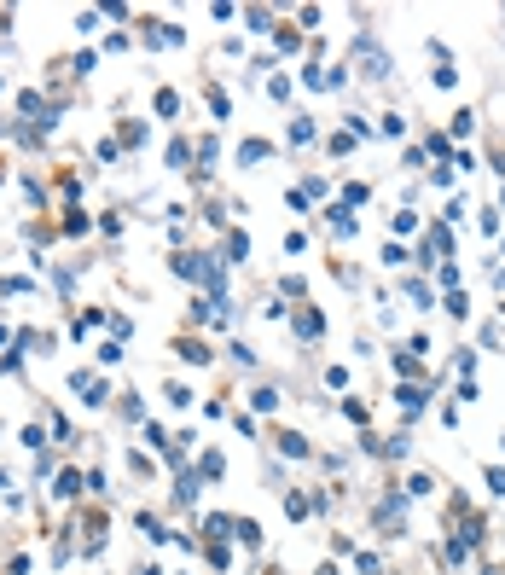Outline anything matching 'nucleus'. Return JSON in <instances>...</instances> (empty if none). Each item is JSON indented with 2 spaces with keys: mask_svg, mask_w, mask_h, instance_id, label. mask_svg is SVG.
Returning <instances> with one entry per match:
<instances>
[{
  "mask_svg": "<svg viewBox=\"0 0 505 575\" xmlns=\"http://www.w3.org/2000/svg\"><path fill=\"white\" fill-rule=\"evenodd\" d=\"M238 540H244V546H262V529H256V523L244 517V523H238Z\"/></svg>",
  "mask_w": 505,
  "mask_h": 575,
  "instance_id": "6",
  "label": "nucleus"
},
{
  "mask_svg": "<svg viewBox=\"0 0 505 575\" xmlns=\"http://www.w3.org/2000/svg\"><path fill=\"white\" fill-rule=\"evenodd\" d=\"M140 575H157V569H140Z\"/></svg>",
  "mask_w": 505,
  "mask_h": 575,
  "instance_id": "8",
  "label": "nucleus"
},
{
  "mask_svg": "<svg viewBox=\"0 0 505 575\" xmlns=\"http://www.w3.org/2000/svg\"><path fill=\"white\" fill-rule=\"evenodd\" d=\"M174 500H181V505H192V500H198V476H192V471L181 476V483H174Z\"/></svg>",
  "mask_w": 505,
  "mask_h": 575,
  "instance_id": "3",
  "label": "nucleus"
},
{
  "mask_svg": "<svg viewBox=\"0 0 505 575\" xmlns=\"http://www.w3.org/2000/svg\"><path fill=\"white\" fill-rule=\"evenodd\" d=\"M279 442H285V453H290V459H302V453H308V442H302V436H297V430H285V436H279Z\"/></svg>",
  "mask_w": 505,
  "mask_h": 575,
  "instance_id": "5",
  "label": "nucleus"
},
{
  "mask_svg": "<svg viewBox=\"0 0 505 575\" xmlns=\"http://www.w3.org/2000/svg\"><path fill=\"white\" fill-rule=\"evenodd\" d=\"M181 355L192 360V366H204V360H209V349H204V343H181Z\"/></svg>",
  "mask_w": 505,
  "mask_h": 575,
  "instance_id": "7",
  "label": "nucleus"
},
{
  "mask_svg": "<svg viewBox=\"0 0 505 575\" xmlns=\"http://www.w3.org/2000/svg\"><path fill=\"white\" fill-rule=\"evenodd\" d=\"M262 157H267L262 140H244V145H238V163H262Z\"/></svg>",
  "mask_w": 505,
  "mask_h": 575,
  "instance_id": "4",
  "label": "nucleus"
},
{
  "mask_svg": "<svg viewBox=\"0 0 505 575\" xmlns=\"http://www.w3.org/2000/svg\"><path fill=\"white\" fill-rule=\"evenodd\" d=\"M221 256H226V261H244V256H250V238H244V233H226Z\"/></svg>",
  "mask_w": 505,
  "mask_h": 575,
  "instance_id": "2",
  "label": "nucleus"
},
{
  "mask_svg": "<svg viewBox=\"0 0 505 575\" xmlns=\"http://www.w3.org/2000/svg\"><path fill=\"white\" fill-rule=\"evenodd\" d=\"M70 389H76V396L88 401V407H105V396H110L105 378H93V372H70Z\"/></svg>",
  "mask_w": 505,
  "mask_h": 575,
  "instance_id": "1",
  "label": "nucleus"
}]
</instances>
